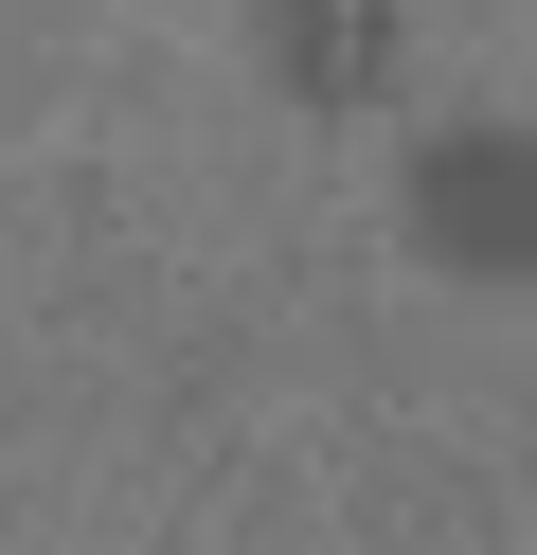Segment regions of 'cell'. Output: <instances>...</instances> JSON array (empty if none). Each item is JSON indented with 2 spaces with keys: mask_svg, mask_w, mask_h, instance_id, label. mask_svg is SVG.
Listing matches in <instances>:
<instances>
[{
  "mask_svg": "<svg viewBox=\"0 0 537 555\" xmlns=\"http://www.w3.org/2000/svg\"><path fill=\"white\" fill-rule=\"evenodd\" d=\"M394 216L448 287H537V126H430Z\"/></svg>",
  "mask_w": 537,
  "mask_h": 555,
  "instance_id": "cell-1",
  "label": "cell"
},
{
  "mask_svg": "<svg viewBox=\"0 0 537 555\" xmlns=\"http://www.w3.org/2000/svg\"><path fill=\"white\" fill-rule=\"evenodd\" d=\"M394 54V0H269V73L305 90V108H358Z\"/></svg>",
  "mask_w": 537,
  "mask_h": 555,
  "instance_id": "cell-2",
  "label": "cell"
}]
</instances>
